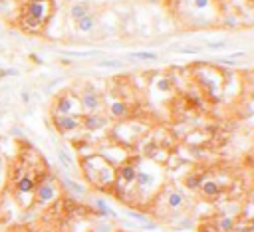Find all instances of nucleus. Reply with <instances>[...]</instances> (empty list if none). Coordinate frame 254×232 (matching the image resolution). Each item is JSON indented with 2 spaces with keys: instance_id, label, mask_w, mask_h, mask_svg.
I'll return each instance as SVG.
<instances>
[{
  "instance_id": "35",
  "label": "nucleus",
  "mask_w": 254,
  "mask_h": 232,
  "mask_svg": "<svg viewBox=\"0 0 254 232\" xmlns=\"http://www.w3.org/2000/svg\"><path fill=\"white\" fill-rule=\"evenodd\" d=\"M28 58H30V60H32V62H34V64H44V60H42V58H40V56H36V54H30V56H28Z\"/></svg>"
},
{
  "instance_id": "1",
  "label": "nucleus",
  "mask_w": 254,
  "mask_h": 232,
  "mask_svg": "<svg viewBox=\"0 0 254 232\" xmlns=\"http://www.w3.org/2000/svg\"><path fill=\"white\" fill-rule=\"evenodd\" d=\"M54 10V0H22L14 24H18V28L26 34H42Z\"/></svg>"
},
{
  "instance_id": "30",
  "label": "nucleus",
  "mask_w": 254,
  "mask_h": 232,
  "mask_svg": "<svg viewBox=\"0 0 254 232\" xmlns=\"http://www.w3.org/2000/svg\"><path fill=\"white\" fill-rule=\"evenodd\" d=\"M202 48H198V46H187V48H179L177 54H185V56H193V54H200Z\"/></svg>"
},
{
  "instance_id": "9",
  "label": "nucleus",
  "mask_w": 254,
  "mask_h": 232,
  "mask_svg": "<svg viewBox=\"0 0 254 232\" xmlns=\"http://www.w3.org/2000/svg\"><path fill=\"white\" fill-rule=\"evenodd\" d=\"M20 12V0H0V18L16 22Z\"/></svg>"
},
{
  "instance_id": "26",
  "label": "nucleus",
  "mask_w": 254,
  "mask_h": 232,
  "mask_svg": "<svg viewBox=\"0 0 254 232\" xmlns=\"http://www.w3.org/2000/svg\"><path fill=\"white\" fill-rule=\"evenodd\" d=\"M95 66H97V68H110V70H115V68H121L123 62H121V60H115V58H110V60H99Z\"/></svg>"
},
{
  "instance_id": "2",
  "label": "nucleus",
  "mask_w": 254,
  "mask_h": 232,
  "mask_svg": "<svg viewBox=\"0 0 254 232\" xmlns=\"http://www.w3.org/2000/svg\"><path fill=\"white\" fill-rule=\"evenodd\" d=\"M82 167H84L85 177H87L93 184H97V187H104V184L113 182V167H112L104 157L91 155V157L84 159Z\"/></svg>"
},
{
  "instance_id": "17",
  "label": "nucleus",
  "mask_w": 254,
  "mask_h": 232,
  "mask_svg": "<svg viewBox=\"0 0 254 232\" xmlns=\"http://www.w3.org/2000/svg\"><path fill=\"white\" fill-rule=\"evenodd\" d=\"M135 177H137V169H135V165L125 163V165L119 169V179H121V182H123V184L135 182Z\"/></svg>"
},
{
  "instance_id": "20",
  "label": "nucleus",
  "mask_w": 254,
  "mask_h": 232,
  "mask_svg": "<svg viewBox=\"0 0 254 232\" xmlns=\"http://www.w3.org/2000/svg\"><path fill=\"white\" fill-rule=\"evenodd\" d=\"M129 60H137V62H157L159 56L155 52H147V50H141V52H131L127 56Z\"/></svg>"
},
{
  "instance_id": "12",
  "label": "nucleus",
  "mask_w": 254,
  "mask_h": 232,
  "mask_svg": "<svg viewBox=\"0 0 254 232\" xmlns=\"http://www.w3.org/2000/svg\"><path fill=\"white\" fill-rule=\"evenodd\" d=\"M62 184H64V189L68 193H72L74 197H84L85 195V187H84V184H80L78 180L70 179L68 175H62Z\"/></svg>"
},
{
  "instance_id": "18",
  "label": "nucleus",
  "mask_w": 254,
  "mask_h": 232,
  "mask_svg": "<svg viewBox=\"0 0 254 232\" xmlns=\"http://www.w3.org/2000/svg\"><path fill=\"white\" fill-rule=\"evenodd\" d=\"M135 182H137L139 189H149V187H153V184H155V177L151 173H147V171H137Z\"/></svg>"
},
{
  "instance_id": "5",
  "label": "nucleus",
  "mask_w": 254,
  "mask_h": 232,
  "mask_svg": "<svg viewBox=\"0 0 254 232\" xmlns=\"http://www.w3.org/2000/svg\"><path fill=\"white\" fill-rule=\"evenodd\" d=\"M213 72H215V68H209V66H200L198 70H197V79H198V83L205 87L211 96H217V91L223 87V76L219 74L215 79L211 77L213 76Z\"/></svg>"
},
{
  "instance_id": "33",
  "label": "nucleus",
  "mask_w": 254,
  "mask_h": 232,
  "mask_svg": "<svg viewBox=\"0 0 254 232\" xmlns=\"http://www.w3.org/2000/svg\"><path fill=\"white\" fill-rule=\"evenodd\" d=\"M8 135H10V137H24V129H22L20 125H12L10 131H8Z\"/></svg>"
},
{
  "instance_id": "21",
  "label": "nucleus",
  "mask_w": 254,
  "mask_h": 232,
  "mask_svg": "<svg viewBox=\"0 0 254 232\" xmlns=\"http://www.w3.org/2000/svg\"><path fill=\"white\" fill-rule=\"evenodd\" d=\"M200 189H202V193H205L207 197H211V199L221 195V184H217L215 180H205L200 184Z\"/></svg>"
},
{
  "instance_id": "8",
  "label": "nucleus",
  "mask_w": 254,
  "mask_h": 232,
  "mask_svg": "<svg viewBox=\"0 0 254 232\" xmlns=\"http://www.w3.org/2000/svg\"><path fill=\"white\" fill-rule=\"evenodd\" d=\"M99 20H97V14L95 12H87L85 16H82L80 20H76V32L87 36V34H93L95 28H97Z\"/></svg>"
},
{
  "instance_id": "13",
  "label": "nucleus",
  "mask_w": 254,
  "mask_h": 232,
  "mask_svg": "<svg viewBox=\"0 0 254 232\" xmlns=\"http://www.w3.org/2000/svg\"><path fill=\"white\" fill-rule=\"evenodd\" d=\"M87 12H91V6L87 4V2H74V4H70V8H68V18L70 20H80L82 16H85Z\"/></svg>"
},
{
  "instance_id": "36",
  "label": "nucleus",
  "mask_w": 254,
  "mask_h": 232,
  "mask_svg": "<svg viewBox=\"0 0 254 232\" xmlns=\"http://www.w3.org/2000/svg\"><path fill=\"white\" fill-rule=\"evenodd\" d=\"M244 54H246V52H242V50H240V52H234V54H230V56H228V60H236V58H242Z\"/></svg>"
},
{
  "instance_id": "28",
  "label": "nucleus",
  "mask_w": 254,
  "mask_h": 232,
  "mask_svg": "<svg viewBox=\"0 0 254 232\" xmlns=\"http://www.w3.org/2000/svg\"><path fill=\"white\" fill-rule=\"evenodd\" d=\"M155 85H157V89L159 91H165V94H167V91H171L173 89V79L171 77H159L157 81H155Z\"/></svg>"
},
{
  "instance_id": "39",
  "label": "nucleus",
  "mask_w": 254,
  "mask_h": 232,
  "mask_svg": "<svg viewBox=\"0 0 254 232\" xmlns=\"http://www.w3.org/2000/svg\"><path fill=\"white\" fill-rule=\"evenodd\" d=\"M2 38H4V34H2V32H0V40H2Z\"/></svg>"
},
{
  "instance_id": "37",
  "label": "nucleus",
  "mask_w": 254,
  "mask_h": 232,
  "mask_svg": "<svg viewBox=\"0 0 254 232\" xmlns=\"http://www.w3.org/2000/svg\"><path fill=\"white\" fill-rule=\"evenodd\" d=\"M6 77V68H0V81Z\"/></svg>"
},
{
  "instance_id": "27",
  "label": "nucleus",
  "mask_w": 254,
  "mask_h": 232,
  "mask_svg": "<svg viewBox=\"0 0 254 232\" xmlns=\"http://www.w3.org/2000/svg\"><path fill=\"white\" fill-rule=\"evenodd\" d=\"M213 2L215 0H189V4L195 8V10H207V8H211L213 6Z\"/></svg>"
},
{
  "instance_id": "4",
  "label": "nucleus",
  "mask_w": 254,
  "mask_h": 232,
  "mask_svg": "<svg viewBox=\"0 0 254 232\" xmlns=\"http://www.w3.org/2000/svg\"><path fill=\"white\" fill-rule=\"evenodd\" d=\"M36 203L40 206H48V205H52L58 197V189H56V184H54V177L52 175H46L44 179L38 180L36 184Z\"/></svg>"
},
{
  "instance_id": "32",
  "label": "nucleus",
  "mask_w": 254,
  "mask_h": 232,
  "mask_svg": "<svg viewBox=\"0 0 254 232\" xmlns=\"http://www.w3.org/2000/svg\"><path fill=\"white\" fill-rule=\"evenodd\" d=\"M20 102H22L24 105H30V102H32V94H30L28 89H22V91H20Z\"/></svg>"
},
{
  "instance_id": "7",
  "label": "nucleus",
  "mask_w": 254,
  "mask_h": 232,
  "mask_svg": "<svg viewBox=\"0 0 254 232\" xmlns=\"http://www.w3.org/2000/svg\"><path fill=\"white\" fill-rule=\"evenodd\" d=\"M52 123L60 133L68 135V133H74L82 127V115H56V113H52Z\"/></svg>"
},
{
  "instance_id": "6",
  "label": "nucleus",
  "mask_w": 254,
  "mask_h": 232,
  "mask_svg": "<svg viewBox=\"0 0 254 232\" xmlns=\"http://www.w3.org/2000/svg\"><path fill=\"white\" fill-rule=\"evenodd\" d=\"M78 98H80L82 113H97L101 109V105H104V102H101V96L97 94L91 85H87Z\"/></svg>"
},
{
  "instance_id": "14",
  "label": "nucleus",
  "mask_w": 254,
  "mask_h": 232,
  "mask_svg": "<svg viewBox=\"0 0 254 232\" xmlns=\"http://www.w3.org/2000/svg\"><path fill=\"white\" fill-rule=\"evenodd\" d=\"M110 115L115 117V119L127 117V115H129V103H127V102H121V100L112 102V105H110Z\"/></svg>"
},
{
  "instance_id": "16",
  "label": "nucleus",
  "mask_w": 254,
  "mask_h": 232,
  "mask_svg": "<svg viewBox=\"0 0 254 232\" xmlns=\"http://www.w3.org/2000/svg\"><path fill=\"white\" fill-rule=\"evenodd\" d=\"M93 206H95V212H97V216H104V218H108V216H117V212L104 201V199H95L93 201Z\"/></svg>"
},
{
  "instance_id": "29",
  "label": "nucleus",
  "mask_w": 254,
  "mask_h": 232,
  "mask_svg": "<svg viewBox=\"0 0 254 232\" xmlns=\"http://www.w3.org/2000/svg\"><path fill=\"white\" fill-rule=\"evenodd\" d=\"M93 232H113V226H112V222H110V220L101 218V220H97V222H95Z\"/></svg>"
},
{
  "instance_id": "38",
  "label": "nucleus",
  "mask_w": 254,
  "mask_h": 232,
  "mask_svg": "<svg viewBox=\"0 0 254 232\" xmlns=\"http://www.w3.org/2000/svg\"><path fill=\"white\" fill-rule=\"evenodd\" d=\"M246 2H248V4H252V6H254V0H246Z\"/></svg>"
},
{
  "instance_id": "24",
  "label": "nucleus",
  "mask_w": 254,
  "mask_h": 232,
  "mask_svg": "<svg viewBox=\"0 0 254 232\" xmlns=\"http://www.w3.org/2000/svg\"><path fill=\"white\" fill-rule=\"evenodd\" d=\"M183 201H185V197H183L179 191H173V193H169V197H167V205H169L171 208H181V206H183Z\"/></svg>"
},
{
  "instance_id": "15",
  "label": "nucleus",
  "mask_w": 254,
  "mask_h": 232,
  "mask_svg": "<svg viewBox=\"0 0 254 232\" xmlns=\"http://www.w3.org/2000/svg\"><path fill=\"white\" fill-rule=\"evenodd\" d=\"M127 216L129 218H133L139 226H143V230H155L157 228V222H153V220H149L145 214H141V212H135V210H127Z\"/></svg>"
},
{
  "instance_id": "23",
  "label": "nucleus",
  "mask_w": 254,
  "mask_h": 232,
  "mask_svg": "<svg viewBox=\"0 0 254 232\" xmlns=\"http://www.w3.org/2000/svg\"><path fill=\"white\" fill-rule=\"evenodd\" d=\"M202 182H205V175H189V177H187V180H185L187 189H191V191L198 189Z\"/></svg>"
},
{
  "instance_id": "25",
  "label": "nucleus",
  "mask_w": 254,
  "mask_h": 232,
  "mask_svg": "<svg viewBox=\"0 0 254 232\" xmlns=\"http://www.w3.org/2000/svg\"><path fill=\"white\" fill-rule=\"evenodd\" d=\"M234 218L232 216H223L221 220H219V228H221V232H232L234 230Z\"/></svg>"
},
{
  "instance_id": "19",
  "label": "nucleus",
  "mask_w": 254,
  "mask_h": 232,
  "mask_svg": "<svg viewBox=\"0 0 254 232\" xmlns=\"http://www.w3.org/2000/svg\"><path fill=\"white\" fill-rule=\"evenodd\" d=\"M56 155H58V161H60V165H62L64 169H74L76 161H74V157H72V153H70L68 149H64V147H58Z\"/></svg>"
},
{
  "instance_id": "40",
  "label": "nucleus",
  "mask_w": 254,
  "mask_h": 232,
  "mask_svg": "<svg viewBox=\"0 0 254 232\" xmlns=\"http://www.w3.org/2000/svg\"><path fill=\"white\" fill-rule=\"evenodd\" d=\"M250 98H252V102H254V91H252V96H250Z\"/></svg>"
},
{
  "instance_id": "31",
  "label": "nucleus",
  "mask_w": 254,
  "mask_h": 232,
  "mask_svg": "<svg viewBox=\"0 0 254 232\" xmlns=\"http://www.w3.org/2000/svg\"><path fill=\"white\" fill-rule=\"evenodd\" d=\"M226 48V40H215V42H207V50H223Z\"/></svg>"
},
{
  "instance_id": "11",
  "label": "nucleus",
  "mask_w": 254,
  "mask_h": 232,
  "mask_svg": "<svg viewBox=\"0 0 254 232\" xmlns=\"http://www.w3.org/2000/svg\"><path fill=\"white\" fill-rule=\"evenodd\" d=\"M36 184H38V180H36L32 175L22 173V175L16 179V193H18V195H34Z\"/></svg>"
},
{
  "instance_id": "34",
  "label": "nucleus",
  "mask_w": 254,
  "mask_h": 232,
  "mask_svg": "<svg viewBox=\"0 0 254 232\" xmlns=\"http://www.w3.org/2000/svg\"><path fill=\"white\" fill-rule=\"evenodd\" d=\"M20 76V70L16 68H6V77H18Z\"/></svg>"
},
{
  "instance_id": "10",
  "label": "nucleus",
  "mask_w": 254,
  "mask_h": 232,
  "mask_svg": "<svg viewBox=\"0 0 254 232\" xmlns=\"http://www.w3.org/2000/svg\"><path fill=\"white\" fill-rule=\"evenodd\" d=\"M108 125V119L99 113H84L82 115V127L87 131H99Z\"/></svg>"
},
{
  "instance_id": "3",
  "label": "nucleus",
  "mask_w": 254,
  "mask_h": 232,
  "mask_svg": "<svg viewBox=\"0 0 254 232\" xmlns=\"http://www.w3.org/2000/svg\"><path fill=\"white\" fill-rule=\"evenodd\" d=\"M52 113L56 115H82V105H80V98L72 91H66V94H60L54 102Z\"/></svg>"
},
{
  "instance_id": "22",
  "label": "nucleus",
  "mask_w": 254,
  "mask_h": 232,
  "mask_svg": "<svg viewBox=\"0 0 254 232\" xmlns=\"http://www.w3.org/2000/svg\"><path fill=\"white\" fill-rule=\"evenodd\" d=\"M101 52L99 50H68V52H64V56H68V58H95V56H99Z\"/></svg>"
}]
</instances>
